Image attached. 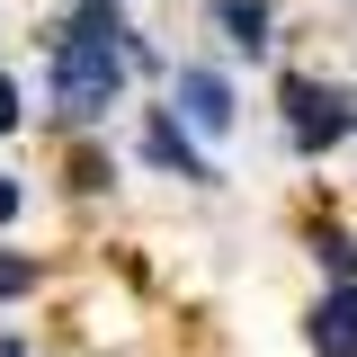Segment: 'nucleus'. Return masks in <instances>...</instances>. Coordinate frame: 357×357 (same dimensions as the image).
<instances>
[{
  "instance_id": "10",
  "label": "nucleus",
  "mask_w": 357,
  "mask_h": 357,
  "mask_svg": "<svg viewBox=\"0 0 357 357\" xmlns=\"http://www.w3.org/2000/svg\"><path fill=\"white\" fill-rule=\"evenodd\" d=\"M18 126V81H9V72H0V134Z\"/></svg>"
},
{
  "instance_id": "3",
  "label": "nucleus",
  "mask_w": 357,
  "mask_h": 357,
  "mask_svg": "<svg viewBox=\"0 0 357 357\" xmlns=\"http://www.w3.org/2000/svg\"><path fill=\"white\" fill-rule=\"evenodd\" d=\"M170 107H178V126L188 134H232V116H241V107H232V81H223V72H206V63H178L170 72Z\"/></svg>"
},
{
  "instance_id": "2",
  "label": "nucleus",
  "mask_w": 357,
  "mask_h": 357,
  "mask_svg": "<svg viewBox=\"0 0 357 357\" xmlns=\"http://www.w3.org/2000/svg\"><path fill=\"white\" fill-rule=\"evenodd\" d=\"M349 126H357V98H349V89L286 81V134H295V152H331Z\"/></svg>"
},
{
  "instance_id": "4",
  "label": "nucleus",
  "mask_w": 357,
  "mask_h": 357,
  "mask_svg": "<svg viewBox=\"0 0 357 357\" xmlns=\"http://www.w3.org/2000/svg\"><path fill=\"white\" fill-rule=\"evenodd\" d=\"M143 161L152 170H178L188 188H215V161L188 143V126H178V107H152V126H143Z\"/></svg>"
},
{
  "instance_id": "5",
  "label": "nucleus",
  "mask_w": 357,
  "mask_h": 357,
  "mask_svg": "<svg viewBox=\"0 0 357 357\" xmlns=\"http://www.w3.org/2000/svg\"><path fill=\"white\" fill-rule=\"evenodd\" d=\"M312 357H357V277L312 304Z\"/></svg>"
},
{
  "instance_id": "6",
  "label": "nucleus",
  "mask_w": 357,
  "mask_h": 357,
  "mask_svg": "<svg viewBox=\"0 0 357 357\" xmlns=\"http://www.w3.org/2000/svg\"><path fill=\"white\" fill-rule=\"evenodd\" d=\"M215 27H223V45L259 54L268 45V0H215Z\"/></svg>"
},
{
  "instance_id": "7",
  "label": "nucleus",
  "mask_w": 357,
  "mask_h": 357,
  "mask_svg": "<svg viewBox=\"0 0 357 357\" xmlns=\"http://www.w3.org/2000/svg\"><path fill=\"white\" fill-rule=\"evenodd\" d=\"M312 259H321V277H331V286H349V277H357V250H349V232H312Z\"/></svg>"
},
{
  "instance_id": "1",
  "label": "nucleus",
  "mask_w": 357,
  "mask_h": 357,
  "mask_svg": "<svg viewBox=\"0 0 357 357\" xmlns=\"http://www.w3.org/2000/svg\"><path fill=\"white\" fill-rule=\"evenodd\" d=\"M116 98H126V27L72 18V27L54 36V107H63L72 126H98Z\"/></svg>"
},
{
  "instance_id": "9",
  "label": "nucleus",
  "mask_w": 357,
  "mask_h": 357,
  "mask_svg": "<svg viewBox=\"0 0 357 357\" xmlns=\"http://www.w3.org/2000/svg\"><path fill=\"white\" fill-rule=\"evenodd\" d=\"M18 206H27V188H18V178H9V170H0V223L18 215Z\"/></svg>"
},
{
  "instance_id": "8",
  "label": "nucleus",
  "mask_w": 357,
  "mask_h": 357,
  "mask_svg": "<svg viewBox=\"0 0 357 357\" xmlns=\"http://www.w3.org/2000/svg\"><path fill=\"white\" fill-rule=\"evenodd\" d=\"M18 295H36V259L27 250H0V304H18Z\"/></svg>"
}]
</instances>
